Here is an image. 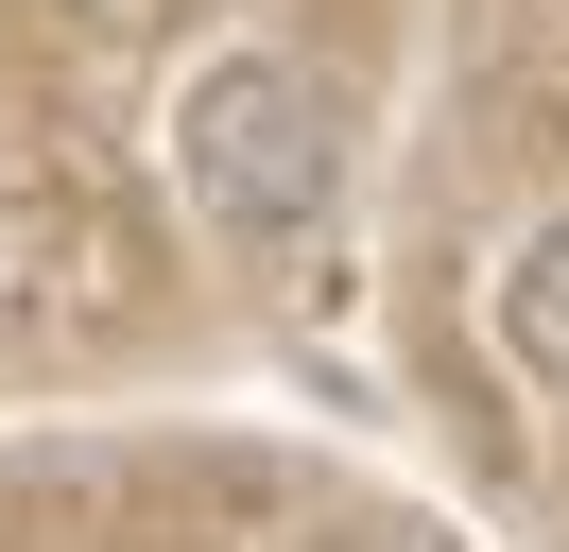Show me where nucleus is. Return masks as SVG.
Wrapping results in <instances>:
<instances>
[{
	"instance_id": "1",
	"label": "nucleus",
	"mask_w": 569,
	"mask_h": 552,
	"mask_svg": "<svg viewBox=\"0 0 569 552\" xmlns=\"http://www.w3.org/2000/svg\"><path fill=\"white\" fill-rule=\"evenodd\" d=\"M173 190H190L208 241H311L328 190H346V103H328L293 52L190 69V103H173Z\"/></svg>"
},
{
	"instance_id": "2",
	"label": "nucleus",
	"mask_w": 569,
	"mask_h": 552,
	"mask_svg": "<svg viewBox=\"0 0 569 552\" xmlns=\"http://www.w3.org/2000/svg\"><path fill=\"white\" fill-rule=\"evenodd\" d=\"M483 328H500V363H518V379H552V397H569V207L483 276Z\"/></svg>"
},
{
	"instance_id": "3",
	"label": "nucleus",
	"mask_w": 569,
	"mask_h": 552,
	"mask_svg": "<svg viewBox=\"0 0 569 552\" xmlns=\"http://www.w3.org/2000/svg\"><path fill=\"white\" fill-rule=\"evenodd\" d=\"M397 552H449V535H397Z\"/></svg>"
}]
</instances>
